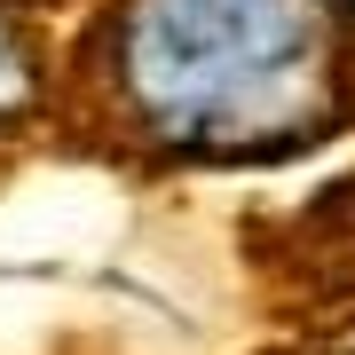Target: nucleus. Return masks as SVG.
<instances>
[{
  "instance_id": "5",
  "label": "nucleus",
  "mask_w": 355,
  "mask_h": 355,
  "mask_svg": "<svg viewBox=\"0 0 355 355\" xmlns=\"http://www.w3.org/2000/svg\"><path fill=\"white\" fill-rule=\"evenodd\" d=\"M316 8H324V16H331L340 32H355V0H316Z\"/></svg>"
},
{
  "instance_id": "3",
  "label": "nucleus",
  "mask_w": 355,
  "mask_h": 355,
  "mask_svg": "<svg viewBox=\"0 0 355 355\" xmlns=\"http://www.w3.org/2000/svg\"><path fill=\"white\" fill-rule=\"evenodd\" d=\"M32 103H40V55H32V40L0 16V135H8Z\"/></svg>"
},
{
  "instance_id": "2",
  "label": "nucleus",
  "mask_w": 355,
  "mask_h": 355,
  "mask_svg": "<svg viewBox=\"0 0 355 355\" xmlns=\"http://www.w3.org/2000/svg\"><path fill=\"white\" fill-rule=\"evenodd\" d=\"M277 277L300 300H347L355 292V166L340 182H324L277 229Z\"/></svg>"
},
{
  "instance_id": "1",
  "label": "nucleus",
  "mask_w": 355,
  "mask_h": 355,
  "mask_svg": "<svg viewBox=\"0 0 355 355\" xmlns=\"http://www.w3.org/2000/svg\"><path fill=\"white\" fill-rule=\"evenodd\" d=\"M95 55L119 135L174 166L300 158L355 119L316 0H119Z\"/></svg>"
},
{
  "instance_id": "4",
  "label": "nucleus",
  "mask_w": 355,
  "mask_h": 355,
  "mask_svg": "<svg viewBox=\"0 0 355 355\" xmlns=\"http://www.w3.org/2000/svg\"><path fill=\"white\" fill-rule=\"evenodd\" d=\"M277 355H355V316H340V324H324L316 340H300V347H277Z\"/></svg>"
}]
</instances>
